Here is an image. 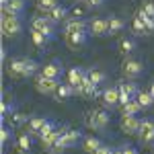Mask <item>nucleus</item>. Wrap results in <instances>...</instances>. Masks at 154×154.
<instances>
[{
  "label": "nucleus",
  "mask_w": 154,
  "mask_h": 154,
  "mask_svg": "<svg viewBox=\"0 0 154 154\" xmlns=\"http://www.w3.org/2000/svg\"><path fill=\"white\" fill-rule=\"evenodd\" d=\"M0 2H2V6H4V4H6V2H11V0H0Z\"/></svg>",
  "instance_id": "45"
},
{
  "label": "nucleus",
  "mask_w": 154,
  "mask_h": 154,
  "mask_svg": "<svg viewBox=\"0 0 154 154\" xmlns=\"http://www.w3.org/2000/svg\"><path fill=\"white\" fill-rule=\"evenodd\" d=\"M103 2H105V0H86V4H88V6H101Z\"/></svg>",
  "instance_id": "42"
},
{
  "label": "nucleus",
  "mask_w": 154,
  "mask_h": 154,
  "mask_svg": "<svg viewBox=\"0 0 154 154\" xmlns=\"http://www.w3.org/2000/svg\"><path fill=\"white\" fill-rule=\"evenodd\" d=\"M58 86H60V80H56V78H48L43 74H39L35 78V91L39 95H54L58 91Z\"/></svg>",
  "instance_id": "5"
},
{
  "label": "nucleus",
  "mask_w": 154,
  "mask_h": 154,
  "mask_svg": "<svg viewBox=\"0 0 154 154\" xmlns=\"http://www.w3.org/2000/svg\"><path fill=\"white\" fill-rule=\"evenodd\" d=\"M48 35H43V33H39V31H31V41H33V45L35 48H43L45 43H48Z\"/></svg>",
  "instance_id": "29"
},
{
  "label": "nucleus",
  "mask_w": 154,
  "mask_h": 154,
  "mask_svg": "<svg viewBox=\"0 0 154 154\" xmlns=\"http://www.w3.org/2000/svg\"><path fill=\"white\" fill-rule=\"evenodd\" d=\"M140 142H142V144H152L154 142V130L148 131L146 136H142V138H140Z\"/></svg>",
  "instance_id": "37"
},
{
  "label": "nucleus",
  "mask_w": 154,
  "mask_h": 154,
  "mask_svg": "<svg viewBox=\"0 0 154 154\" xmlns=\"http://www.w3.org/2000/svg\"><path fill=\"white\" fill-rule=\"evenodd\" d=\"M74 95V86H72L70 82H60V86H58V91L54 93V99L56 101H66V99H70V97Z\"/></svg>",
  "instance_id": "18"
},
{
  "label": "nucleus",
  "mask_w": 154,
  "mask_h": 154,
  "mask_svg": "<svg viewBox=\"0 0 154 154\" xmlns=\"http://www.w3.org/2000/svg\"><path fill=\"white\" fill-rule=\"evenodd\" d=\"M88 29H91V35H95V37L109 35V23H107V19H93L91 25H88Z\"/></svg>",
  "instance_id": "12"
},
{
  "label": "nucleus",
  "mask_w": 154,
  "mask_h": 154,
  "mask_svg": "<svg viewBox=\"0 0 154 154\" xmlns=\"http://www.w3.org/2000/svg\"><path fill=\"white\" fill-rule=\"evenodd\" d=\"M56 6H58V0H37V11L43 12V14H48Z\"/></svg>",
  "instance_id": "28"
},
{
  "label": "nucleus",
  "mask_w": 154,
  "mask_h": 154,
  "mask_svg": "<svg viewBox=\"0 0 154 154\" xmlns=\"http://www.w3.org/2000/svg\"><path fill=\"white\" fill-rule=\"evenodd\" d=\"M6 119L11 121V125H23V123H27V121H29V117H27V115H23V113H11Z\"/></svg>",
  "instance_id": "33"
},
{
  "label": "nucleus",
  "mask_w": 154,
  "mask_h": 154,
  "mask_svg": "<svg viewBox=\"0 0 154 154\" xmlns=\"http://www.w3.org/2000/svg\"><path fill=\"white\" fill-rule=\"evenodd\" d=\"M0 140H2V146L11 140V131L6 130V128H2V131H0Z\"/></svg>",
  "instance_id": "39"
},
{
  "label": "nucleus",
  "mask_w": 154,
  "mask_h": 154,
  "mask_svg": "<svg viewBox=\"0 0 154 154\" xmlns=\"http://www.w3.org/2000/svg\"><path fill=\"white\" fill-rule=\"evenodd\" d=\"M93 154H111V148H109V146H105V144H101V146H99Z\"/></svg>",
  "instance_id": "40"
},
{
  "label": "nucleus",
  "mask_w": 154,
  "mask_h": 154,
  "mask_svg": "<svg viewBox=\"0 0 154 154\" xmlns=\"http://www.w3.org/2000/svg\"><path fill=\"white\" fill-rule=\"evenodd\" d=\"M74 95H80V97H95L97 95V84L88 78V74H84L82 82L74 88Z\"/></svg>",
  "instance_id": "9"
},
{
  "label": "nucleus",
  "mask_w": 154,
  "mask_h": 154,
  "mask_svg": "<svg viewBox=\"0 0 154 154\" xmlns=\"http://www.w3.org/2000/svg\"><path fill=\"white\" fill-rule=\"evenodd\" d=\"M134 49H136V41H134V39H128V37H125V39L119 41V51H121V54H131Z\"/></svg>",
  "instance_id": "30"
},
{
  "label": "nucleus",
  "mask_w": 154,
  "mask_h": 154,
  "mask_svg": "<svg viewBox=\"0 0 154 154\" xmlns=\"http://www.w3.org/2000/svg\"><path fill=\"white\" fill-rule=\"evenodd\" d=\"M41 74L48 76V78H56V80H60L62 74H64V66H62V62H58V60L48 62V64L41 68Z\"/></svg>",
  "instance_id": "11"
},
{
  "label": "nucleus",
  "mask_w": 154,
  "mask_h": 154,
  "mask_svg": "<svg viewBox=\"0 0 154 154\" xmlns=\"http://www.w3.org/2000/svg\"><path fill=\"white\" fill-rule=\"evenodd\" d=\"M121 70H123L125 78H138L144 72V66H142V62H138V60H125Z\"/></svg>",
  "instance_id": "10"
},
{
  "label": "nucleus",
  "mask_w": 154,
  "mask_h": 154,
  "mask_svg": "<svg viewBox=\"0 0 154 154\" xmlns=\"http://www.w3.org/2000/svg\"><path fill=\"white\" fill-rule=\"evenodd\" d=\"M86 74H88V78H91L97 86L107 80V74H105V72H101V70H91V72H86Z\"/></svg>",
  "instance_id": "32"
},
{
  "label": "nucleus",
  "mask_w": 154,
  "mask_h": 154,
  "mask_svg": "<svg viewBox=\"0 0 154 154\" xmlns=\"http://www.w3.org/2000/svg\"><path fill=\"white\" fill-rule=\"evenodd\" d=\"M109 119H111V115H109L107 111H103V109H95V111L88 113L86 125H88L91 130H105L107 125H109Z\"/></svg>",
  "instance_id": "4"
},
{
  "label": "nucleus",
  "mask_w": 154,
  "mask_h": 154,
  "mask_svg": "<svg viewBox=\"0 0 154 154\" xmlns=\"http://www.w3.org/2000/svg\"><path fill=\"white\" fill-rule=\"evenodd\" d=\"M72 14H74V19H82L84 17V6H74V8H72Z\"/></svg>",
  "instance_id": "38"
},
{
  "label": "nucleus",
  "mask_w": 154,
  "mask_h": 154,
  "mask_svg": "<svg viewBox=\"0 0 154 154\" xmlns=\"http://www.w3.org/2000/svg\"><path fill=\"white\" fill-rule=\"evenodd\" d=\"M14 111V105H11V103H2V109H0V113H2V119H6L8 117V113H12Z\"/></svg>",
  "instance_id": "35"
},
{
  "label": "nucleus",
  "mask_w": 154,
  "mask_h": 154,
  "mask_svg": "<svg viewBox=\"0 0 154 154\" xmlns=\"http://www.w3.org/2000/svg\"><path fill=\"white\" fill-rule=\"evenodd\" d=\"M84 74H86V72H82V70H80V68H72V70H68V82H70L72 86L76 88L78 84L82 82Z\"/></svg>",
  "instance_id": "24"
},
{
  "label": "nucleus",
  "mask_w": 154,
  "mask_h": 154,
  "mask_svg": "<svg viewBox=\"0 0 154 154\" xmlns=\"http://www.w3.org/2000/svg\"><path fill=\"white\" fill-rule=\"evenodd\" d=\"M45 125H48V119L45 117H33L29 121V134L31 136H41V131H43Z\"/></svg>",
  "instance_id": "19"
},
{
  "label": "nucleus",
  "mask_w": 154,
  "mask_h": 154,
  "mask_svg": "<svg viewBox=\"0 0 154 154\" xmlns=\"http://www.w3.org/2000/svg\"><path fill=\"white\" fill-rule=\"evenodd\" d=\"M86 39H88V33H86V31H82V33H74V35H68V37H66V43H68V48L78 49V48H82L84 43H86Z\"/></svg>",
  "instance_id": "17"
},
{
  "label": "nucleus",
  "mask_w": 154,
  "mask_h": 154,
  "mask_svg": "<svg viewBox=\"0 0 154 154\" xmlns=\"http://www.w3.org/2000/svg\"><path fill=\"white\" fill-rule=\"evenodd\" d=\"M121 154H138V150H136L134 146H123V148H121Z\"/></svg>",
  "instance_id": "41"
},
{
  "label": "nucleus",
  "mask_w": 154,
  "mask_h": 154,
  "mask_svg": "<svg viewBox=\"0 0 154 154\" xmlns=\"http://www.w3.org/2000/svg\"><path fill=\"white\" fill-rule=\"evenodd\" d=\"M35 70H37V62L35 60H29V58L12 60L11 64H8V68H6L11 78H27V76H31Z\"/></svg>",
  "instance_id": "1"
},
{
  "label": "nucleus",
  "mask_w": 154,
  "mask_h": 154,
  "mask_svg": "<svg viewBox=\"0 0 154 154\" xmlns=\"http://www.w3.org/2000/svg\"><path fill=\"white\" fill-rule=\"evenodd\" d=\"M111 154H121V148H111Z\"/></svg>",
  "instance_id": "43"
},
{
  "label": "nucleus",
  "mask_w": 154,
  "mask_h": 154,
  "mask_svg": "<svg viewBox=\"0 0 154 154\" xmlns=\"http://www.w3.org/2000/svg\"><path fill=\"white\" fill-rule=\"evenodd\" d=\"M117 88H119V105H125L128 101H131L134 97L138 95L134 82H119Z\"/></svg>",
  "instance_id": "8"
},
{
  "label": "nucleus",
  "mask_w": 154,
  "mask_h": 154,
  "mask_svg": "<svg viewBox=\"0 0 154 154\" xmlns=\"http://www.w3.org/2000/svg\"><path fill=\"white\" fill-rule=\"evenodd\" d=\"M60 134H62V131H58V130H51L49 134H45V136H41L39 140H41V144H43V146H45V148L49 150V148H54V144L58 142Z\"/></svg>",
  "instance_id": "23"
},
{
  "label": "nucleus",
  "mask_w": 154,
  "mask_h": 154,
  "mask_svg": "<svg viewBox=\"0 0 154 154\" xmlns=\"http://www.w3.org/2000/svg\"><path fill=\"white\" fill-rule=\"evenodd\" d=\"M152 130H154V119H142L140 121V134L138 136L142 138V136H146L148 131H152Z\"/></svg>",
  "instance_id": "34"
},
{
  "label": "nucleus",
  "mask_w": 154,
  "mask_h": 154,
  "mask_svg": "<svg viewBox=\"0 0 154 154\" xmlns=\"http://www.w3.org/2000/svg\"><path fill=\"white\" fill-rule=\"evenodd\" d=\"M131 31L136 33V35H148V29H146V23H144L142 17H134V21H131Z\"/></svg>",
  "instance_id": "25"
},
{
  "label": "nucleus",
  "mask_w": 154,
  "mask_h": 154,
  "mask_svg": "<svg viewBox=\"0 0 154 154\" xmlns=\"http://www.w3.org/2000/svg\"><path fill=\"white\" fill-rule=\"evenodd\" d=\"M21 29H23V25H21V21H19V17L2 12V21H0V31H2V35L11 39V37L19 35Z\"/></svg>",
  "instance_id": "2"
},
{
  "label": "nucleus",
  "mask_w": 154,
  "mask_h": 154,
  "mask_svg": "<svg viewBox=\"0 0 154 154\" xmlns=\"http://www.w3.org/2000/svg\"><path fill=\"white\" fill-rule=\"evenodd\" d=\"M140 121H142V119H138L136 115H123L121 121H119L121 131L128 134V136H138V134H140Z\"/></svg>",
  "instance_id": "6"
},
{
  "label": "nucleus",
  "mask_w": 154,
  "mask_h": 154,
  "mask_svg": "<svg viewBox=\"0 0 154 154\" xmlns=\"http://www.w3.org/2000/svg\"><path fill=\"white\" fill-rule=\"evenodd\" d=\"M31 134H21L19 136V140H17V148H19V152H29L31 150V138H29Z\"/></svg>",
  "instance_id": "27"
},
{
  "label": "nucleus",
  "mask_w": 154,
  "mask_h": 154,
  "mask_svg": "<svg viewBox=\"0 0 154 154\" xmlns=\"http://www.w3.org/2000/svg\"><path fill=\"white\" fill-rule=\"evenodd\" d=\"M138 14H142V17H152L154 19V0H146L142 4V8L138 11Z\"/></svg>",
  "instance_id": "31"
},
{
  "label": "nucleus",
  "mask_w": 154,
  "mask_h": 154,
  "mask_svg": "<svg viewBox=\"0 0 154 154\" xmlns=\"http://www.w3.org/2000/svg\"><path fill=\"white\" fill-rule=\"evenodd\" d=\"M103 105L113 109V107L119 105V88L117 86H109L103 91Z\"/></svg>",
  "instance_id": "14"
},
{
  "label": "nucleus",
  "mask_w": 154,
  "mask_h": 154,
  "mask_svg": "<svg viewBox=\"0 0 154 154\" xmlns=\"http://www.w3.org/2000/svg\"><path fill=\"white\" fill-rule=\"evenodd\" d=\"M82 138V134L78 130H66V131H62L60 134V138H58V142L54 144V152L58 154V152H62L64 148H72V146H76L78 144V140Z\"/></svg>",
  "instance_id": "3"
},
{
  "label": "nucleus",
  "mask_w": 154,
  "mask_h": 154,
  "mask_svg": "<svg viewBox=\"0 0 154 154\" xmlns=\"http://www.w3.org/2000/svg\"><path fill=\"white\" fill-rule=\"evenodd\" d=\"M138 17H142V14H138ZM144 23H146V29H148V33H152L154 31V19L152 17H142Z\"/></svg>",
  "instance_id": "36"
},
{
  "label": "nucleus",
  "mask_w": 154,
  "mask_h": 154,
  "mask_svg": "<svg viewBox=\"0 0 154 154\" xmlns=\"http://www.w3.org/2000/svg\"><path fill=\"white\" fill-rule=\"evenodd\" d=\"M136 101L142 105V109H148V107H152V103H154V99H152V95H150V91H138Z\"/></svg>",
  "instance_id": "26"
},
{
  "label": "nucleus",
  "mask_w": 154,
  "mask_h": 154,
  "mask_svg": "<svg viewBox=\"0 0 154 154\" xmlns=\"http://www.w3.org/2000/svg\"><path fill=\"white\" fill-rule=\"evenodd\" d=\"M82 31H86V23L82 19H68L66 25H64V37L74 35V33H82Z\"/></svg>",
  "instance_id": "13"
},
{
  "label": "nucleus",
  "mask_w": 154,
  "mask_h": 154,
  "mask_svg": "<svg viewBox=\"0 0 154 154\" xmlns=\"http://www.w3.org/2000/svg\"><path fill=\"white\" fill-rule=\"evenodd\" d=\"M101 140H99V138H95V136H88V138H84V142H82V150L86 154H93L97 150V148H99V146H101Z\"/></svg>",
  "instance_id": "21"
},
{
  "label": "nucleus",
  "mask_w": 154,
  "mask_h": 154,
  "mask_svg": "<svg viewBox=\"0 0 154 154\" xmlns=\"http://www.w3.org/2000/svg\"><path fill=\"white\" fill-rule=\"evenodd\" d=\"M107 23H109V35H117V33L123 31V27H125V21L119 19V17H111V19H107Z\"/></svg>",
  "instance_id": "20"
},
{
  "label": "nucleus",
  "mask_w": 154,
  "mask_h": 154,
  "mask_svg": "<svg viewBox=\"0 0 154 154\" xmlns=\"http://www.w3.org/2000/svg\"><path fill=\"white\" fill-rule=\"evenodd\" d=\"M66 14H68V11H66V6H62V4H58L56 8H51V11L45 14V19H48L51 25H58L62 23V21H66Z\"/></svg>",
  "instance_id": "15"
},
{
  "label": "nucleus",
  "mask_w": 154,
  "mask_h": 154,
  "mask_svg": "<svg viewBox=\"0 0 154 154\" xmlns=\"http://www.w3.org/2000/svg\"><path fill=\"white\" fill-rule=\"evenodd\" d=\"M121 111H123V115H138V113L142 111V105H140L136 99H131L125 105H121Z\"/></svg>",
  "instance_id": "22"
},
{
  "label": "nucleus",
  "mask_w": 154,
  "mask_h": 154,
  "mask_svg": "<svg viewBox=\"0 0 154 154\" xmlns=\"http://www.w3.org/2000/svg\"><path fill=\"white\" fill-rule=\"evenodd\" d=\"M150 95H152V99H154V80H152V84H150Z\"/></svg>",
  "instance_id": "44"
},
{
  "label": "nucleus",
  "mask_w": 154,
  "mask_h": 154,
  "mask_svg": "<svg viewBox=\"0 0 154 154\" xmlns=\"http://www.w3.org/2000/svg\"><path fill=\"white\" fill-rule=\"evenodd\" d=\"M31 31H39V33H43V35L51 37L54 35V25L49 23L45 17H33V19H31Z\"/></svg>",
  "instance_id": "7"
},
{
  "label": "nucleus",
  "mask_w": 154,
  "mask_h": 154,
  "mask_svg": "<svg viewBox=\"0 0 154 154\" xmlns=\"http://www.w3.org/2000/svg\"><path fill=\"white\" fill-rule=\"evenodd\" d=\"M2 12H6V14H14V17L23 14V12H25V0H11V2H6V4L2 6Z\"/></svg>",
  "instance_id": "16"
}]
</instances>
